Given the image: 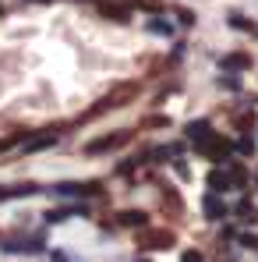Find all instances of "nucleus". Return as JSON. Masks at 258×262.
<instances>
[{
    "mask_svg": "<svg viewBox=\"0 0 258 262\" xmlns=\"http://www.w3.org/2000/svg\"><path fill=\"white\" fill-rule=\"evenodd\" d=\"M103 14L113 18V21H128V11H124V7H103Z\"/></svg>",
    "mask_w": 258,
    "mask_h": 262,
    "instance_id": "obj_10",
    "label": "nucleus"
},
{
    "mask_svg": "<svg viewBox=\"0 0 258 262\" xmlns=\"http://www.w3.org/2000/svg\"><path fill=\"white\" fill-rule=\"evenodd\" d=\"M60 142V131H50V135H39V138H29L25 142V152H43L50 145H57Z\"/></svg>",
    "mask_w": 258,
    "mask_h": 262,
    "instance_id": "obj_3",
    "label": "nucleus"
},
{
    "mask_svg": "<svg viewBox=\"0 0 258 262\" xmlns=\"http://www.w3.org/2000/svg\"><path fill=\"white\" fill-rule=\"evenodd\" d=\"M173 245V234L170 230H142V248H170Z\"/></svg>",
    "mask_w": 258,
    "mask_h": 262,
    "instance_id": "obj_2",
    "label": "nucleus"
},
{
    "mask_svg": "<svg viewBox=\"0 0 258 262\" xmlns=\"http://www.w3.org/2000/svg\"><path fill=\"white\" fill-rule=\"evenodd\" d=\"M149 29H152V32H159V36H170V32H173V25L159 21V18H156V21H149Z\"/></svg>",
    "mask_w": 258,
    "mask_h": 262,
    "instance_id": "obj_13",
    "label": "nucleus"
},
{
    "mask_svg": "<svg viewBox=\"0 0 258 262\" xmlns=\"http://www.w3.org/2000/svg\"><path fill=\"white\" fill-rule=\"evenodd\" d=\"M177 18H180V25H191V21H195V14H191V11H177Z\"/></svg>",
    "mask_w": 258,
    "mask_h": 262,
    "instance_id": "obj_15",
    "label": "nucleus"
},
{
    "mask_svg": "<svg viewBox=\"0 0 258 262\" xmlns=\"http://www.w3.org/2000/svg\"><path fill=\"white\" fill-rule=\"evenodd\" d=\"M209 188H213V191H226V188H233V181H230L226 170H213V174H209Z\"/></svg>",
    "mask_w": 258,
    "mask_h": 262,
    "instance_id": "obj_6",
    "label": "nucleus"
},
{
    "mask_svg": "<svg viewBox=\"0 0 258 262\" xmlns=\"http://www.w3.org/2000/svg\"><path fill=\"white\" fill-rule=\"evenodd\" d=\"M21 142V135H11V138H0V152H7L11 145H18Z\"/></svg>",
    "mask_w": 258,
    "mask_h": 262,
    "instance_id": "obj_14",
    "label": "nucleus"
},
{
    "mask_svg": "<svg viewBox=\"0 0 258 262\" xmlns=\"http://www.w3.org/2000/svg\"><path fill=\"white\" fill-rule=\"evenodd\" d=\"M180 262H205V259H202L198 248H184V252H180Z\"/></svg>",
    "mask_w": 258,
    "mask_h": 262,
    "instance_id": "obj_12",
    "label": "nucleus"
},
{
    "mask_svg": "<svg viewBox=\"0 0 258 262\" xmlns=\"http://www.w3.org/2000/svg\"><path fill=\"white\" fill-rule=\"evenodd\" d=\"M223 68H248V57H244V53H233V57L223 60Z\"/></svg>",
    "mask_w": 258,
    "mask_h": 262,
    "instance_id": "obj_11",
    "label": "nucleus"
},
{
    "mask_svg": "<svg viewBox=\"0 0 258 262\" xmlns=\"http://www.w3.org/2000/svg\"><path fill=\"white\" fill-rule=\"evenodd\" d=\"M187 138L205 142V138H209V124H205V121H191V124H187Z\"/></svg>",
    "mask_w": 258,
    "mask_h": 262,
    "instance_id": "obj_8",
    "label": "nucleus"
},
{
    "mask_svg": "<svg viewBox=\"0 0 258 262\" xmlns=\"http://www.w3.org/2000/svg\"><path fill=\"white\" fill-rule=\"evenodd\" d=\"M142 262H149V259H142Z\"/></svg>",
    "mask_w": 258,
    "mask_h": 262,
    "instance_id": "obj_17",
    "label": "nucleus"
},
{
    "mask_svg": "<svg viewBox=\"0 0 258 262\" xmlns=\"http://www.w3.org/2000/svg\"><path fill=\"white\" fill-rule=\"evenodd\" d=\"M205 213H209V220H223L226 216V209H223V202H219L216 195H205Z\"/></svg>",
    "mask_w": 258,
    "mask_h": 262,
    "instance_id": "obj_7",
    "label": "nucleus"
},
{
    "mask_svg": "<svg viewBox=\"0 0 258 262\" xmlns=\"http://www.w3.org/2000/svg\"><path fill=\"white\" fill-rule=\"evenodd\" d=\"M82 213H85L82 206H60V209H50V213H46V223H64V220L82 216Z\"/></svg>",
    "mask_w": 258,
    "mask_h": 262,
    "instance_id": "obj_4",
    "label": "nucleus"
},
{
    "mask_svg": "<svg viewBox=\"0 0 258 262\" xmlns=\"http://www.w3.org/2000/svg\"><path fill=\"white\" fill-rule=\"evenodd\" d=\"M124 142H131V131H113V135H103L96 142H85V156H103L110 149H121Z\"/></svg>",
    "mask_w": 258,
    "mask_h": 262,
    "instance_id": "obj_1",
    "label": "nucleus"
},
{
    "mask_svg": "<svg viewBox=\"0 0 258 262\" xmlns=\"http://www.w3.org/2000/svg\"><path fill=\"white\" fill-rule=\"evenodd\" d=\"M117 223H124V227H149V216L142 209H128V213L117 216Z\"/></svg>",
    "mask_w": 258,
    "mask_h": 262,
    "instance_id": "obj_5",
    "label": "nucleus"
},
{
    "mask_svg": "<svg viewBox=\"0 0 258 262\" xmlns=\"http://www.w3.org/2000/svg\"><path fill=\"white\" fill-rule=\"evenodd\" d=\"M53 191H57V195H64V199H71V195H82V184H75V181H64V184H57Z\"/></svg>",
    "mask_w": 258,
    "mask_h": 262,
    "instance_id": "obj_9",
    "label": "nucleus"
},
{
    "mask_svg": "<svg viewBox=\"0 0 258 262\" xmlns=\"http://www.w3.org/2000/svg\"><path fill=\"white\" fill-rule=\"evenodd\" d=\"M4 199H11V188H0V202H4Z\"/></svg>",
    "mask_w": 258,
    "mask_h": 262,
    "instance_id": "obj_16",
    "label": "nucleus"
}]
</instances>
